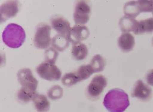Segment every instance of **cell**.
Instances as JSON below:
<instances>
[{"instance_id":"1","label":"cell","mask_w":153,"mask_h":112,"mask_svg":"<svg viewBox=\"0 0 153 112\" xmlns=\"http://www.w3.org/2000/svg\"><path fill=\"white\" fill-rule=\"evenodd\" d=\"M103 105L109 112H123L130 105L128 94L122 89L111 90L105 95Z\"/></svg>"},{"instance_id":"2","label":"cell","mask_w":153,"mask_h":112,"mask_svg":"<svg viewBox=\"0 0 153 112\" xmlns=\"http://www.w3.org/2000/svg\"><path fill=\"white\" fill-rule=\"evenodd\" d=\"M3 42L12 49H17L23 45L26 38L25 31L17 24H10L5 28L2 34Z\"/></svg>"},{"instance_id":"3","label":"cell","mask_w":153,"mask_h":112,"mask_svg":"<svg viewBox=\"0 0 153 112\" xmlns=\"http://www.w3.org/2000/svg\"><path fill=\"white\" fill-rule=\"evenodd\" d=\"M51 30V26L47 23H41L37 25L33 38V44L36 48L44 49L49 47L52 41Z\"/></svg>"},{"instance_id":"4","label":"cell","mask_w":153,"mask_h":112,"mask_svg":"<svg viewBox=\"0 0 153 112\" xmlns=\"http://www.w3.org/2000/svg\"><path fill=\"white\" fill-rule=\"evenodd\" d=\"M36 70L41 78L48 81H59L62 75L61 70L55 64L47 62L41 63Z\"/></svg>"},{"instance_id":"5","label":"cell","mask_w":153,"mask_h":112,"mask_svg":"<svg viewBox=\"0 0 153 112\" xmlns=\"http://www.w3.org/2000/svg\"><path fill=\"white\" fill-rule=\"evenodd\" d=\"M107 85L106 78L102 75H96L91 80L87 88V94L90 99L94 100L102 93Z\"/></svg>"},{"instance_id":"6","label":"cell","mask_w":153,"mask_h":112,"mask_svg":"<svg viewBox=\"0 0 153 112\" xmlns=\"http://www.w3.org/2000/svg\"><path fill=\"white\" fill-rule=\"evenodd\" d=\"M91 8L85 1H79L76 2L74 11V20L76 25H85L90 19Z\"/></svg>"},{"instance_id":"7","label":"cell","mask_w":153,"mask_h":112,"mask_svg":"<svg viewBox=\"0 0 153 112\" xmlns=\"http://www.w3.org/2000/svg\"><path fill=\"white\" fill-rule=\"evenodd\" d=\"M17 77L22 87L36 91L38 81L33 76L32 72L30 69H22L17 73Z\"/></svg>"},{"instance_id":"8","label":"cell","mask_w":153,"mask_h":112,"mask_svg":"<svg viewBox=\"0 0 153 112\" xmlns=\"http://www.w3.org/2000/svg\"><path fill=\"white\" fill-rule=\"evenodd\" d=\"M20 3L17 1H9L2 4L0 7L1 23L16 16L19 11Z\"/></svg>"},{"instance_id":"9","label":"cell","mask_w":153,"mask_h":112,"mask_svg":"<svg viewBox=\"0 0 153 112\" xmlns=\"http://www.w3.org/2000/svg\"><path fill=\"white\" fill-rule=\"evenodd\" d=\"M52 27L59 35L66 36L69 40L71 33V24L62 16L54 15L51 19Z\"/></svg>"},{"instance_id":"10","label":"cell","mask_w":153,"mask_h":112,"mask_svg":"<svg viewBox=\"0 0 153 112\" xmlns=\"http://www.w3.org/2000/svg\"><path fill=\"white\" fill-rule=\"evenodd\" d=\"M131 96L142 101H148L152 97V89L142 80H139L133 88Z\"/></svg>"},{"instance_id":"11","label":"cell","mask_w":153,"mask_h":112,"mask_svg":"<svg viewBox=\"0 0 153 112\" xmlns=\"http://www.w3.org/2000/svg\"><path fill=\"white\" fill-rule=\"evenodd\" d=\"M90 34V31L87 26L76 25L71 28L69 37V42L72 43L73 45L80 43L82 41L87 39Z\"/></svg>"},{"instance_id":"12","label":"cell","mask_w":153,"mask_h":112,"mask_svg":"<svg viewBox=\"0 0 153 112\" xmlns=\"http://www.w3.org/2000/svg\"><path fill=\"white\" fill-rule=\"evenodd\" d=\"M118 44L123 52H131L135 44L134 37L129 33L123 34L119 38Z\"/></svg>"},{"instance_id":"13","label":"cell","mask_w":153,"mask_h":112,"mask_svg":"<svg viewBox=\"0 0 153 112\" xmlns=\"http://www.w3.org/2000/svg\"><path fill=\"white\" fill-rule=\"evenodd\" d=\"M32 101L38 112H47L50 109V103L45 95L37 93Z\"/></svg>"},{"instance_id":"14","label":"cell","mask_w":153,"mask_h":112,"mask_svg":"<svg viewBox=\"0 0 153 112\" xmlns=\"http://www.w3.org/2000/svg\"><path fill=\"white\" fill-rule=\"evenodd\" d=\"M138 21L129 17L123 16L119 21V27L123 32H134Z\"/></svg>"},{"instance_id":"15","label":"cell","mask_w":153,"mask_h":112,"mask_svg":"<svg viewBox=\"0 0 153 112\" xmlns=\"http://www.w3.org/2000/svg\"><path fill=\"white\" fill-rule=\"evenodd\" d=\"M88 54L87 47L83 43H78L73 45L71 54L76 60H82L87 57Z\"/></svg>"},{"instance_id":"16","label":"cell","mask_w":153,"mask_h":112,"mask_svg":"<svg viewBox=\"0 0 153 112\" xmlns=\"http://www.w3.org/2000/svg\"><path fill=\"white\" fill-rule=\"evenodd\" d=\"M69 40L66 36L57 34L52 39L53 48L59 52H63L69 45Z\"/></svg>"},{"instance_id":"17","label":"cell","mask_w":153,"mask_h":112,"mask_svg":"<svg viewBox=\"0 0 153 112\" xmlns=\"http://www.w3.org/2000/svg\"><path fill=\"white\" fill-rule=\"evenodd\" d=\"M153 32V18L151 17L138 22L134 33L135 35H141L145 33H150Z\"/></svg>"},{"instance_id":"18","label":"cell","mask_w":153,"mask_h":112,"mask_svg":"<svg viewBox=\"0 0 153 112\" xmlns=\"http://www.w3.org/2000/svg\"><path fill=\"white\" fill-rule=\"evenodd\" d=\"M37 93L36 91L22 87L17 93V98L21 103L25 104L32 101Z\"/></svg>"},{"instance_id":"19","label":"cell","mask_w":153,"mask_h":112,"mask_svg":"<svg viewBox=\"0 0 153 112\" xmlns=\"http://www.w3.org/2000/svg\"><path fill=\"white\" fill-rule=\"evenodd\" d=\"M124 13L126 16L134 18L141 13L137 1L127 2L124 6Z\"/></svg>"},{"instance_id":"20","label":"cell","mask_w":153,"mask_h":112,"mask_svg":"<svg viewBox=\"0 0 153 112\" xmlns=\"http://www.w3.org/2000/svg\"><path fill=\"white\" fill-rule=\"evenodd\" d=\"M74 73L78 82H80L90 77L94 72L90 64H87L81 66Z\"/></svg>"},{"instance_id":"21","label":"cell","mask_w":153,"mask_h":112,"mask_svg":"<svg viewBox=\"0 0 153 112\" xmlns=\"http://www.w3.org/2000/svg\"><path fill=\"white\" fill-rule=\"evenodd\" d=\"M106 64V61L104 57L100 55H96L93 57L90 64L94 73H96L104 70Z\"/></svg>"},{"instance_id":"22","label":"cell","mask_w":153,"mask_h":112,"mask_svg":"<svg viewBox=\"0 0 153 112\" xmlns=\"http://www.w3.org/2000/svg\"><path fill=\"white\" fill-rule=\"evenodd\" d=\"M48 97L52 100H56L62 98L63 95V90L59 85H54L48 91Z\"/></svg>"},{"instance_id":"23","label":"cell","mask_w":153,"mask_h":112,"mask_svg":"<svg viewBox=\"0 0 153 112\" xmlns=\"http://www.w3.org/2000/svg\"><path fill=\"white\" fill-rule=\"evenodd\" d=\"M45 62L55 64L59 57V52L53 47H50L45 50L44 53Z\"/></svg>"},{"instance_id":"24","label":"cell","mask_w":153,"mask_h":112,"mask_svg":"<svg viewBox=\"0 0 153 112\" xmlns=\"http://www.w3.org/2000/svg\"><path fill=\"white\" fill-rule=\"evenodd\" d=\"M62 84L65 86L70 87L77 84L78 80L74 72L67 73L62 78Z\"/></svg>"},{"instance_id":"25","label":"cell","mask_w":153,"mask_h":112,"mask_svg":"<svg viewBox=\"0 0 153 112\" xmlns=\"http://www.w3.org/2000/svg\"><path fill=\"white\" fill-rule=\"evenodd\" d=\"M141 13H148L153 10V1H138Z\"/></svg>"},{"instance_id":"26","label":"cell","mask_w":153,"mask_h":112,"mask_svg":"<svg viewBox=\"0 0 153 112\" xmlns=\"http://www.w3.org/2000/svg\"><path fill=\"white\" fill-rule=\"evenodd\" d=\"M146 79L148 84L153 86V69L148 71L146 75Z\"/></svg>"},{"instance_id":"27","label":"cell","mask_w":153,"mask_h":112,"mask_svg":"<svg viewBox=\"0 0 153 112\" xmlns=\"http://www.w3.org/2000/svg\"><path fill=\"white\" fill-rule=\"evenodd\" d=\"M152 44H153V39H152Z\"/></svg>"},{"instance_id":"28","label":"cell","mask_w":153,"mask_h":112,"mask_svg":"<svg viewBox=\"0 0 153 112\" xmlns=\"http://www.w3.org/2000/svg\"><path fill=\"white\" fill-rule=\"evenodd\" d=\"M152 13H153V11H152Z\"/></svg>"}]
</instances>
